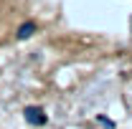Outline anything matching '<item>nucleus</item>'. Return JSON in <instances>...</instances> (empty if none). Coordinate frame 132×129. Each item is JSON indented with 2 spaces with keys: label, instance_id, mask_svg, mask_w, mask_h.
<instances>
[{
  "label": "nucleus",
  "instance_id": "f257e3e1",
  "mask_svg": "<svg viewBox=\"0 0 132 129\" xmlns=\"http://www.w3.org/2000/svg\"><path fill=\"white\" fill-rule=\"evenodd\" d=\"M26 116H28V122H33V124H43L46 122V116L41 114V109H26Z\"/></svg>",
  "mask_w": 132,
  "mask_h": 129
},
{
  "label": "nucleus",
  "instance_id": "f03ea898",
  "mask_svg": "<svg viewBox=\"0 0 132 129\" xmlns=\"http://www.w3.org/2000/svg\"><path fill=\"white\" fill-rule=\"evenodd\" d=\"M33 31H36V25H33V23H26V25H23V28L18 31V35H20V38H28Z\"/></svg>",
  "mask_w": 132,
  "mask_h": 129
}]
</instances>
